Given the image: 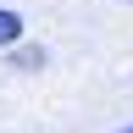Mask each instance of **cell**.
<instances>
[{
	"label": "cell",
	"instance_id": "cell-1",
	"mask_svg": "<svg viewBox=\"0 0 133 133\" xmlns=\"http://www.w3.org/2000/svg\"><path fill=\"white\" fill-rule=\"evenodd\" d=\"M17 39H22V17H17L11 6H0V50L17 44Z\"/></svg>",
	"mask_w": 133,
	"mask_h": 133
},
{
	"label": "cell",
	"instance_id": "cell-2",
	"mask_svg": "<svg viewBox=\"0 0 133 133\" xmlns=\"http://www.w3.org/2000/svg\"><path fill=\"white\" fill-rule=\"evenodd\" d=\"M122 133H133V128H122Z\"/></svg>",
	"mask_w": 133,
	"mask_h": 133
}]
</instances>
